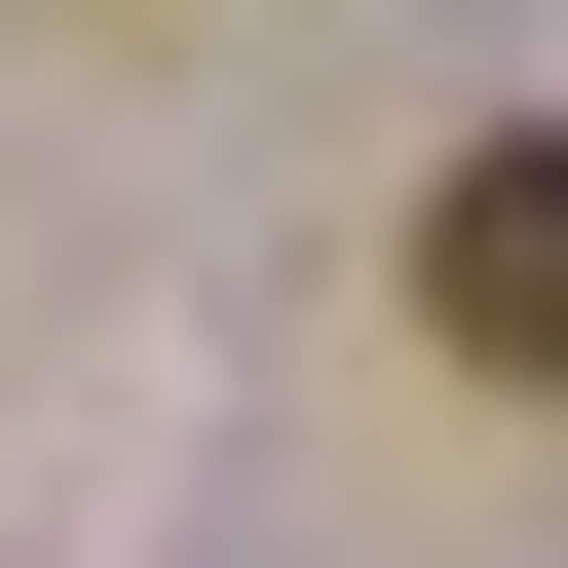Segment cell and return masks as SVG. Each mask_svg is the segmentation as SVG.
I'll return each instance as SVG.
<instances>
[{
    "label": "cell",
    "instance_id": "obj_1",
    "mask_svg": "<svg viewBox=\"0 0 568 568\" xmlns=\"http://www.w3.org/2000/svg\"><path fill=\"white\" fill-rule=\"evenodd\" d=\"M417 342H455L493 417H568V114H493V152L417 190Z\"/></svg>",
    "mask_w": 568,
    "mask_h": 568
}]
</instances>
